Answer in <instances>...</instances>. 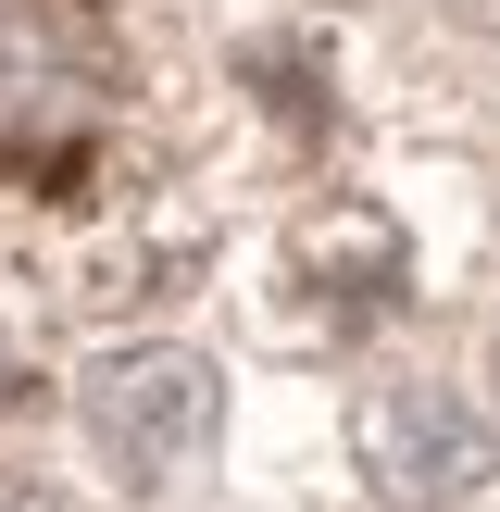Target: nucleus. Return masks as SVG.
I'll return each instance as SVG.
<instances>
[{
  "instance_id": "f03ea898",
  "label": "nucleus",
  "mask_w": 500,
  "mask_h": 512,
  "mask_svg": "<svg viewBox=\"0 0 500 512\" xmlns=\"http://www.w3.org/2000/svg\"><path fill=\"white\" fill-rule=\"evenodd\" d=\"M213 413H225L213 363H200V350H175V338L100 350L88 388H75V425H88V450L125 475V488H175V475L213 450Z\"/></svg>"
},
{
  "instance_id": "20e7f679",
  "label": "nucleus",
  "mask_w": 500,
  "mask_h": 512,
  "mask_svg": "<svg viewBox=\"0 0 500 512\" xmlns=\"http://www.w3.org/2000/svg\"><path fill=\"white\" fill-rule=\"evenodd\" d=\"M300 288H313V313L338 325V338H363V325H388L400 300H413V250H400L388 213H313L300 225Z\"/></svg>"
},
{
  "instance_id": "7ed1b4c3",
  "label": "nucleus",
  "mask_w": 500,
  "mask_h": 512,
  "mask_svg": "<svg viewBox=\"0 0 500 512\" xmlns=\"http://www.w3.org/2000/svg\"><path fill=\"white\" fill-rule=\"evenodd\" d=\"M350 463H363L375 500L400 512H450L488 488V413H475L463 388H438V375H400V388H375L363 413H350Z\"/></svg>"
},
{
  "instance_id": "f257e3e1",
  "label": "nucleus",
  "mask_w": 500,
  "mask_h": 512,
  "mask_svg": "<svg viewBox=\"0 0 500 512\" xmlns=\"http://www.w3.org/2000/svg\"><path fill=\"white\" fill-rule=\"evenodd\" d=\"M100 125H113V63H100V38L75 13H50V0L0 13V175L75 188V163L100 150Z\"/></svg>"
}]
</instances>
